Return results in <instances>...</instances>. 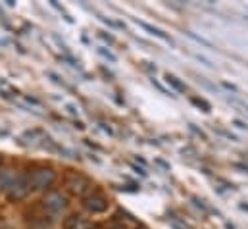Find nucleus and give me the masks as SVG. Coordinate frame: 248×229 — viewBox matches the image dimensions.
<instances>
[{"label": "nucleus", "instance_id": "f257e3e1", "mask_svg": "<svg viewBox=\"0 0 248 229\" xmlns=\"http://www.w3.org/2000/svg\"><path fill=\"white\" fill-rule=\"evenodd\" d=\"M56 181V172L52 168H35L27 173V183H29V191H46L52 187V183Z\"/></svg>", "mask_w": 248, "mask_h": 229}, {"label": "nucleus", "instance_id": "f03ea898", "mask_svg": "<svg viewBox=\"0 0 248 229\" xmlns=\"http://www.w3.org/2000/svg\"><path fill=\"white\" fill-rule=\"evenodd\" d=\"M83 208L89 212V214H104L110 210V198L102 193H89L87 196H83Z\"/></svg>", "mask_w": 248, "mask_h": 229}, {"label": "nucleus", "instance_id": "7ed1b4c3", "mask_svg": "<svg viewBox=\"0 0 248 229\" xmlns=\"http://www.w3.org/2000/svg\"><path fill=\"white\" fill-rule=\"evenodd\" d=\"M43 206L48 214H62L67 208V196L60 191H50L43 198Z\"/></svg>", "mask_w": 248, "mask_h": 229}, {"label": "nucleus", "instance_id": "20e7f679", "mask_svg": "<svg viewBox=\"0 0 248 229\" xmlns=\"http://www.w3.org/2000/svg\"><path fill=\"white\" fill-rule=\"evenodd\" d=\"M65 187H67V191L73 193V195L87 196V193H91V189H93V183H91V179H87V177L81 175V173H71V175H67V179H65Z\"/></svg>", "mask_w": 248, "mask_h": 229}, {"label": "nucleus", "instance_id": "39448f33", "mask_svg": "<svg viewBox=\"0 0 248 229\" xmlns=\"http://www.w3.org/2000/svg\"><path fill=\"white\" fill-rule=\"evenodd\" d=\"M29 193L31 191H29V183H27V173H23V175H17V179L6 191V196H8V200L17 202V200H23Z\"/></svg>", "mask_w": 248, "mask_h": 229}, {"label": "nucleus", "instance_id": "423d86ee", "mask_svg": "<svg viewBox=\"0 0 248 229\" xmlns=\"http://www.w3.org/2000/svg\"><path fill=\"white\" fill-rule=\"evenodd\" d=\"M137 25H140L144 31H148L150 35H154V37H158V39H162V41H166V43H170V45H173V39L170 37V35H166L162 29H158V27H154V25H150V23H146V21H142V19H133Z\"/></svg>", "mask_w": 248, "mask_h": 229}, {"label": "nucleus", "instance_id": "0eeeda50", "mask_svg": "<svg viewBox=\"0 0 248 229\" xmlns=\"http://www.w3.org/2000/svg\"><path fill=\"white\" fill-rule=\"evenodd\" d=\"M17 179V172L12 168H2L0 170V191H8L12 187V183Z\"/></svg>", "mask_w": 248, "mask_h": 229}, {"label": "nucleus", "instance_id": "6e6552de", "mask_svg": "<svg viewBox=\"0 0 248 229\" xmlns=\"http://www.w3.org/2000/svg\"><path fill=\"white\" fill-rule=\"evenodd\" d=\"M63 229H89V224L83 216L79 214H71L63 220Z\"/></svg>", "mask_w": 248, "mask_h": 229}, {"label": "nucleus", "instance_id": "1a4fd4ad", "mask_svg": "<svg viewBox=\"0 0 248 229\" xmlns=\"http://www.w3.org/2000/svg\"><path fill=\"white\" fill-rule=\"evenodd\" d=\"M166 83H168V85H173L177 91H186V85L185 83H181L173 73H166Z\"/></svg>", "mask_w": 248, "mask_h": 229}, {"label": "nucleus", "instance_id": "9d476101", "mask_svg": "<svg viewBox=\"0 0 248 229\" xmlns=\"http://www.w3.org/2000/svg\"><path fill=\"white\" fill-rule=\"evenodd\" d=\"M190 100H192V104L202 106V108H204V112H210V104H208L206 100H202V98H190Z\"/></svg>", "mask_w": 248, "mask_h": 229}, {"label": "nucleus", "instance_id": "9b49d317", "mask_svg": "<svg viewBox=\"0 0 248 229\" xmlns=\"http://www.w3.org/2000/svg\"><path fill=\"white\" fill-rule=\"evenodd\" d=\"M235 123H237V125H239L241 129H248V125H247V123H243L241 119H235Z\"/></svg>", "mask_w": 248, "mask_h": 229}, {"label": "nucleus", "instance_id": "f8f14e48", "mask_svg": "<svg viewBox=\"0 0 248 229\" xmlns=\"http://www.w3.org/2000/svg\"><path fill=\"white\" fill-rule=\"evenodd\" d=\"M139 229H146V228H139Z\"/></svg>", "mask_w": 248, "mask_h": 229}]
</instances>
